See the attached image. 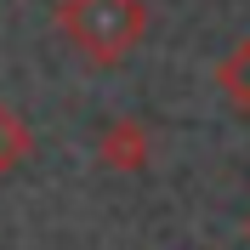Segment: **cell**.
<instances>
[{
    "instance_id": "cell-1",
    "label": "cell",
    "mask_w": 250,
    "mask_h": 250,
    "mask_svg": "<svg viewBox=\"0 0 250 250\" xmlns=\"http://www.w3.org/2000/svg\"><path fill=\"white\" fill-rule=\"evenodd\" d=\"M51 23L91 68H120L148 34V6L142 0H57Z\"/></svg>"
},
{
    "instance_id": "cell-2",
    "label": "cell",
    "mask_w": 250,
    "mask_h": 250,
    "mask_svg": "<svg viewBox=\"0 0 250 250\" xmlns=\"http://www.w3.org/2000/svg\"><path fill=\"white\" fill-rule=\"evenodd\" d=\"M148 154H154V142H148V131H142V120H108L103 131H97V159L108 165V171H142L148 165Z\"/></svg>"
},
{
    "instance_id": "cell-3",
    "label": "cell",
    "mask_w": 250,
    "mask_h": 250,
    "mask_svg": "<svg viewBox=\"0 0 250 250\" xmlns=\"http://www.w3.org/2000/svg\"><path fill=\"white\" fill-rule=\"evenodd\" d=\"M210 80H216V91L228 97V108L250 114V34L239 40V46H228L216 57V68H210Z\"/></svg>"
},
{
    "instance_id": "cell-4",
    "label": "cell",
    "mask_w": 250,
    "mask_h": 250,
    "mask_svg": "<svg viewBox=\"0 0 250 250\" xmlns=\"http://www.w3.org/2000/svg\"><path fill=\"white\" fill-rule=\"evenodd\" d=\"M29 154H34V131H29V120H23L6 97H0V182H6V176H12Z\"/></svg>"
},
{
    "instance_id": "cell-5",
    "label": "cell",
    "mask_w": 250,
    "mask_h": 250,
    "mask_svg": "<svg viewBox=\"0 0 250 250\" xmlns=\"http://www.w3.org/2000/svg\"><path fill=\"white\" fill-rule=\"evenodd\" d=\"M245 239H250V216H245Z\"/></svg>"
}]
</instances>
